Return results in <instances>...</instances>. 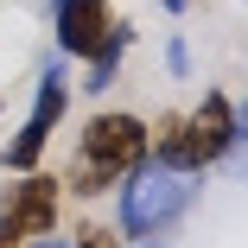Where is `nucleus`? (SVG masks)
<instances>
[{"label":"nucleus","instance_id":"5","mask_svg":"<svg viewBox=\"0 0 248 248\" xmlns=\"http://www.w3.org/2000/svg\"><path fill=\"white\" fill-rule=\"evenodd\" d=\"M64 108H70V77L51 64V70L38 77V89H32V108H26L19 134L0 146V166H7V172H32L45 159V146H51V127L64 121Z\"/></svg>","mask_w":248,"mask_h":248},{"label":"nucleus","instance_id":"2","mask_svg":"<svg viewBox=\"0 0 248 248\" xmlns=\"http://www.w3.org/2000/svg\"><path fill=\"white\" fill-rule=\"evenodd\" d=\"M140 159H146V121L127 115V108H108V115H95V121L83 127L64 185H70L77 197H102V191L121 185Z\"/></svg>","mask_w":248,"mask_h":248},{"label":"nucleus","instance_id":"7","mask_svg":"<svg viewBox=\"0 0 248 248\" xmlns=\"http://www.w3.org/2000/svg\"><path fill=\"white\" fill-rule=\"evenodd\" d=\"M127 45H134V32L115 19V32L102 38V51H95V58H89V70H83V89H89V95L115 89V77H121V58H127Z\"/></svg>","mask_w":248,"mask_h":248},{"label":"nucleus","instance_id":"8","mask_svg":"<svg viewBox=\"0 0 248 248\" xmlns=\"http://www.w3.org/2000/svg\"><path fill=\"white\" fill-rule=\"evenodd\" d=\"M70 248H121V235H115V229H102V223H83Z\"/></svg>","mask_w":248,"mask_h":248},{"label":"nucleus","instance_id":"1","mask_svg":"<svg viewBox=\"0 0 248 248\" xmlns=\"http://www.w3.org/2000/svg\"><path fill=\"white\" fill-rule=\"evenodd\" d=\"M242 146V115L223 89H204L197 108H172L146 127V159L153 166H172V172H210L217 159H229Z\"/></svg>","mask_w":248,"mask_h":248},{"label":"nucleus","instance_id":"9","mask_svg":"<svg viewBox=\"0 0 248 248\" xmlns=\"http://www.w3.org/2000/svg\"><path fill=\"white\" fill-rule=\"evenodd\" d=\"M166 64H172V70H178V77H185V70H191V51H185V45H178V38H172V51H166Z\"/></svg>","mask_w":248,"mask_h":248},{"label":"nucleus","instance_id":"3","mask_svg":"<svg viewBox=\"0 0 248 248\" xmlns=\"http://www.w3.org/2000/svg\"><path fill=\"white\" fill-rule=\"evenodd\" d=\"M197 178H204V172H172V166L140 159V166L121 178V235H140V242L166 235V229L191 210Z\"/></svg>","mask_w":248,"mask_h":248},{"label":"nucleus","instance_id":"4","mask_svg":"<svg viewBox=\"0 0 248 248\" xmlns=\"http://www.w3.org/2000/svg\"><path fill=\"white\" fill-rule=\"evenodd\" d=\"M58 210H64V178L38 172V166L19 172L13 191H7V204H0V248H26L38 235H51Z\"/></svg>","mask_w":248,"mask_h":248},{"label":"nucleus","instance_id":"6","mask_svg":"<svg viewBox=\"0 0 248 248\" xmlns=\"http://www.w3.org/2000/svg\"><path fill=\"white\" fill-rule=\"evenodd\" d=\"M51 32H58V51L64 58H95L102 38L115 32V7L108 0H51Z\"/></svg>","mask_w":248,"mask_h":248},{"label":"nucleus","instance_id":"12","mask_svg":"<svg viewBox=\"0 0 248 248\" xmlns=\"http://www.w3.org/2000/svg\"><path fill=\"white\" fill-rule=\"evenodd\" d=\"M140 248H166V242H140Z\"/></svg>","mask_w":248,"mask_h":248},{"label":"nucleus","instance_id":"11","mask_svg":"<svg viewBox=\"0 0 248 248\" xmlns=\"http://www.w3.org/2000/svg\"><path fill=\"white\" fill-rule=\"evenodd\" d=\"M159 7H166V13H185V7H191V0H159Z\"/></svg>","mask_w":248,"mask_h":248},{"label":"nucleus","instance_id":"10","mask_svg":"<svg viewBox=\"0 0 248 248\" xmlns=\"http://www.w3.org/2000/svg\"><path fill=\"white\" fill-rule=\"evenodd\" d=\"M26 248H70V242H58V235H38V242H26Z\"/></svg>","mask_w":248,"mask_h":248}]
</instances>
